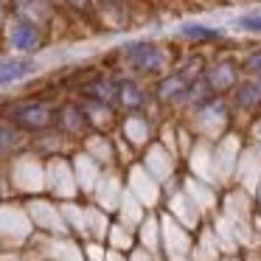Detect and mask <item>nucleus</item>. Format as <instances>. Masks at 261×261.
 <instances>
[{"label": "nucleus", "mask_w": 261, "mask_h": 261, "mask_svg": "<svg viewBox=\"0 0 261 261\" xmlns=\"http://www.w3.org/2000/svg\"><path fill=\"white\" fill-rule=\"evenodd\" d=\"M12 42H14V48H20V51L37 48V29L29 25V23H17L12 29Z\"/></svg>", "instance_id": "2"}, {"label": "nucleus", "mask_w": 261, "mask_h": 261, "mask_svg": "<svg viewBox=\"0 0 261 261\" xmlns=\"http://www.w3.org/2000/svg\"><path fill=\"white\" fill-rule=\"evenodd\" d=\"M244 65H247V70H255V73H258V70H261V51L253 54V57H250Z\"/></svg>", "instance_id": "11"}, {"label": "nucleus", "mask_w": 261, "mask_h": 261, "mask_svg": "<svg viewBox=\"0 0 261 261\" xmlns=\"http://www.w3.org/2000/svg\"><path fill=\"white\" fill-rule=\"evenodd\" d=\"M17 121L25 126H42L48 121V113H45V107H23L17 113Z\"/></svg>", "instance_id": "4"}, {"label": "nucleus", "mask_w": 261, "mask_h": 261, "mask_svg": "<svg viewBox=\"0 0 261 261\" xmlns=\"http://www.w3.org/2000/svg\"><path fill=\"white\" fill-rule=\"evenodd\" d=\"M76 3H85V0H76Z\"/></svg>", "instance_id": "12"}, {"label": "nucleus", "mask_w": 261, "mask_h": 261, "mask_svg": "<svg viewBox=\"0 0 261 261\" xmlns=\"http://www.w3.org/2000/svg\"><path fill=\"white\" fill-rule=\"evenodd\" d=\"M182 34L194 37V40H216V31L214 29H202V25H182Z\"/></svg>", "instance_id": "6"}, {"label": "nucleus", "mask_w": 261, "mask_h": 261, "mask_svg": "<svg viewBox=\"0 0 261 261\" xmlns=\"http://www.w3.org/2000/svg\"><path fill=\"white\" fill-rule=\"evenodd\" d=\"M90 96H98V98H110L113 96V87L107 85V82H98V85L90 87Z\"/></svg>", "instance_id": "10"}, {"label": "nucleus", "mask_w": 261, "mask_h": 261, "mask_svg": "<svg viewBox=\"0 0 261 261\" xmlns=\"http://www.w3.org/2000/svg\"><path fill=\"white\" fill-rule=\"evenodd\" d=\"M261 101V82H244V85H239L236 90V104L239 107H255V104Z\"/></svg>", "instance_id": "3"}, {"label": "nucleus", "mask_w": 261, "mask_h": 261, "mask_svg": "<svg viewBox=\"0 0 261 261\" xmlns=\"http://www.w3.org/2000/svg\"><path fill=\"white\" fill-rule=\"evenodd\" d=\"M124 54L143 70H158L160 65H163V54H160V48L152 45V42H129V45L124 48Z\"/></svg>", "instance_id": "1"}, {"label": "nucleus", "mask_w": 261, "mask_h": 261, "mask_svg": "<svg viewBox=\"0 0 261 261\" xmlns=\"http://www.w3.org/2000/svg\"><path fill=\"white\" fill-rule=\"evenodd\" d=\"M121 96H124L126 107H138V104H141V93L135 90V85H124V90H121Z\"/></svg>", "instance_id": "8"}, {"label": "nucleus", "mask_w": 261, "mask_h": 261, "mask_svg": "<svg viewBox=\"0 0 261 261\" xmlns=\"http://www.w3.org/2000/svg\"><path fill=\"white\" fill-rule=\"evenodd\" d=\"M31 70H34L31 62H6L3 65V85H12V79H23Z\"/></svg>", "instance_id": "5"}, {"label": "nucleus", "mask_w": 261, "mask_h": 261, "mask_svg": "<svg viewBox=\"0 0 261 261\" xmlns=\"http://www.w3.org/2000/svg\"><path fill=\"white\" fill-rule=\"evenodd\" d=\"M236 25H239V29H244V31H261V14H250V17H242Z\"/></svg>", "instance_id": "9"}, {"label": "nucleus", "mask_w": 261, "mask_h": 261, "mask_svg": "<svg viewBox=\"0 0 261 261\" xmlns=\"http://www.w3.org/2000/svg\"><path fill=\"white\" fill-rule=\"evenodd\" d=\"M211 82H214V87H227V85L233 82L230 68H219V70H214V73H211Z\"/></svg>", "instance_id": "7"}]
</instances>
